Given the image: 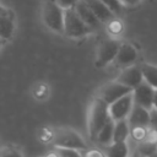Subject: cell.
I'll return each mask as SVG.
<instances>
[{"label": "cell", "mask_w": 157, "mask_h": 157, "mask_svg": "<svg viewBox=\"0 0 157 157\" xmlns=\"http://www.w3.org/2000/svg\"><path fill=\"white\" fill-rule=\"evenodd\" d=\"M110 119L112 118L109 114V104H107L99 97L94 98L90 105L88 118H87V130H88L90 139L94 141L101 129Z\"/></svg>", "instance_id": "1"}, {"label": "cell", "mask_w": 157, "mask_h": 157, "mask_svg": "<svg viewBox=\"0 0 157 157\" xmlns=\"http://www.w3.org/2000/svg\"><path fill=\"white\" fill-rule=\"evenodd\" d=\"M93 29L87 26L77 15L74 7L65 9L64 11V34L69 38H81L90 34Z\"/></svg>", "instance_id": "2"}, {"label": "cell", "mask_w": 157, "mask_h": 157, "mask_svg": "<svg viewBox=\"0 0 157 157\" xmlns=\"http://www.w3.org/2000/svg\"><path fill=\"white\" fill-rule=\"evenodd\" d=\"M64 11L65 9H63L55 0L47 1L42 10V18L44 25L49 29L56 33H63L64 32Z\"/></svg>", "instance_id": "3"}, {"label": "cell", "mask_w": 157, "mask_h": 157, "mask_svg": "<svg viewBox=\"0 0 157 157\" xmlns=\"http://www.w3.org/2000/svg\"><path fill=\"white\" fill-rule=\"evenodd\" d=\"M53 145L55 147H67V148H76L83 151L87 148V144L83 137L72 129L63 128L55 131L53 140Z\"/></svg>", "instance_id": "4"}, {"label": "cell", "mask_w": 157, "mask_h": 157, "mask_svg": "<svg viewBox=\"0 0 157 157\" xmlns=\"http://www.w3.org/2000/svg\"><path fill=\"white\" fill-rule=\"evenodd\" d=\"M119 47H120V42L117 40L115 38H108V39L102 40L97 48L96 66L104 67L108 64L113 63L118 54Z\"/></svg>", "instance_id": "5"}, {"label": "cell", "mask_w": 157, "mask_h": 157, "mask_svg": "<svg viewBox=\"0 0 157 157\" xmlns=\"http://www.w3.org/2000/svg\"><path fill=\"white\" fill-rule=\"evenodd\" d=\"M130 92H132V90L130 87L123 85L118 80H114V81H110V82L105 83L101 88L98 97L102 98L107 104H112L113 102H115L117 99L121 98L123 96H125Z\"/></svg>", "instance_id": "6"}, {"label": "cell", "mask_w": 157, "mask_h": 157, "mask_svg": "<svg viewBox=\"0 0 157 157\" xmlns=\"http://www.w3.org/2000/svg\"><path fill=\"white\" fill-rule=\"evenodd\" d=\"M134 97H132V92L123 96L121 98L117 99L115 102H113L112 104H109V114L110 118L117 121V120H121V119H128L132 107H134Z\"/></svg>", "instance_id": "7"}, {"label": "cell", "mask_w": 157, "mask_h": 157, "mask_svg": "<svg viewBox=\"0 0 157 157\" xmlns=\"http://www.w3.org/2000/svg\"><path fill=\"white\" fill-rule=\"evenodd\" d=\"M155 94L156 90L146 81H142L137 87L132 90L134 103L146 109H152L155 107Z\"/></svg>", "instance_id": "8"}, {"label": "cell", "mask_w": 157, "mask_h": 157, "mask_svg": "<svg viewBox=\"0 0 157 157\" xmlns=\"http://www.w3.org/2000/svg\"><path fill=\"white\" fill-rule=\"evenodd\" d=\"M137 56H139L137 49L131 43L120 42V47H119V50H118L114 63L117 66L124 69L126 66L134 65L135 61L137 60Z\"/></svg>", "instance_id": "9"}, {"label": "cell", "mask_w": 157, "mask_h": 157, "mask_svg": "<svg viewBox=\"0 0 157 157\" xmlns=\"http://www.w3.org/2000/svg\"><path fill=\"white\" fill-rule=\"evenodd\" d=\"M117 80L119 82H121L123 85L134 90L135 87H137L144 81V75H142L140 65L134 64V65H130V66L121 69V72L118 75Z\"/></svg>", "instance_id": "10"}, {"label": "cell", "mask_w": 157, "mask_h": 157, "mask_svg": "<svg viewBox=\"0 0 157 157\" xmlns=\"http://www.w3.org/2000/svg\"><path fill=\"white\" fill-rule=\"evenodd\" d=\"M74 9H75V11L77 12V15L82 18V21H83L87 26H90L92 29H97V28H99V26L102 25V22L99 21V18L94 15V12L88 7V5H87L83 0H78V1L75 4Z\"/></svg>", "instance_id": "11"}, {"label": "cell", "mask_w": 157, "mask_h": 157, "mask_svg": "<svg viewBox=\"0 0 157 157\" xmlns=\"http://www.w3.org/2000/svg\"><path fill=\"white\" fill-rule=\"evenodd\" d=\"M150 110L151 109H146L141 105L134 104L129 117H128V121L130 124V126H148L150 125Z\"/></svg>", "instance_id": "12"}, {"label": "cell", "mask_w": 157, "mask_h": 157, "mask_svg": "<svg viewBox=\"0 0 157 157\" xmlns=\"http://www.w3.org/2000/svg\"><path fill=\"white\" fill-rule=\"evenodd\" d=\"M87 5H88V7L94 12V15L99 18V21L102 22V23H105V22H108L112 17H114V12L103 2V1H101V0H83Z\"/></svg>", "instance_id": "13"}, {"label": "cell", "mask_w": 157, "mask_h": 157, "mask_svg": "<svg viewBox=\"0 0 157 157\" xmlns=\"http://www.w3.org/2000/svg\"><path fill=\"white\" fill-rule=\"evenodd\" d=\"M129 137H130V124H129L128 119L117 120L114 123L113 141L123 142V141H128Z\"/></svg>", "instance_id": "14"}, {"label": "cell", "mask_w": 157, "mask_h": 157, "mask_svg": "<svg viewBox=\"0 0 157 157\" xmlns=\"http://www.w3.org/2000/svg\"><path fill=\"white\" fill-rule=\"evenodd\" d=\"M107 157H130V147L128 141L115 142L113 141L105 148Z\"/></svg>", "instance_id": "15"}, {"label": "cell", "mask_w": 157, "mask_h": 157, "mask_svg": "<svg viewBox=\"0 0 157 157\" xmlns=\"http://www.w3.org/2000/svg\"><path fill=\"white\" fill-rule=\"evenodd\" d=\"M114 120L110 119L98 132L97 137H96V142H98L99 145L103 146H108L109 144L113 142V134H114Z\"/></svg>", "instance_id": "16"}, {"label": "cell", "mask_w": 157, "mask_h": 157, "mask_svg": "<svg viewBox=\"0 0 157 157\" xmlns=\"http://www.w3.org/2000/svg\"><path fill=\"white\" fill-rule=\"evenodd\" d=\"M15 31V23L11 15L0 16V38L7 40L12 37Z\"/></svg>", "instance_id": "17"}, {"label": "cell", "mask_w": 157, "mask_h": 157, "mask_svg": "<svg viewBox=\"0 0 157 157\" xmlns=\"http://www.w3.org/2000/svg\"><path fill=\"white\" fill-rule=\"evenodd\" d=\"M140 67L144 75V81H146L155 90H157V66L148 63H142Z\"/></svg>", "instance_id": "18"}, {"label": "cell", "mask_w": 157, "mask_h": 157, "mask_svg": "<svg viewBox=\"0 0 157 157\" xmlns=\"http://www.w3.org/2000/svg\"><path fill=\"white\" fill-rule=\"evenodd\" d=\"M148 132V126H130V137L129 140H131L135 145L140 144L141 141H144L147 136ZM128 140V141H129Z\"/></svg>", "instance_id": "19"}, {"label": "cell", "mask_w": 157, "mask_h": 157, "mask_svg": "<svg viewBox=\"0 0 157 157\" xmlns=\"http://www.w3.org/2000/svg\"><path fill=\"white\" fill-rule=\"evenodd\" d=\"M107 23V32L112 36V38H115L118 36H120L124 31V23L115 17H112Z\"/></svg>", "instance_id": "20"}, {"label": "cell", "mask_w": 157, "mask_h": 157, "mask_svg": "<svg viewBox=\"0 0 157 157\" xmlns=\"http://www.w3.org/2000/svg\"><path fill=\"white\" fill-rule=\"evenodd\" d=\"M56 152L59 157H82L80 150L76 148H67V147H56Z\"/></svg>", "instance_id": "21"}, {"label": "cell", "mask_w": 157, "mask_h": 157, "mask_svg": "<svg viewBox=\"0 0 157 157\" xmlns=\"http://www.w3.org/2000/svg\"><path fill=\"white\" fill-rule=\"evenodd\" d=\"M0 157H22V155L13 147H1Z\"/></svg>", "instance_id": "22"}, {"label": "cell", "mask_w": 157, "mask_h": 157, "mask_svg": "<svg viewBox=\"0 0 157 157\" xmlns=\"http://www.w3.org/2000/svg\"><path fill=\"white\" fill-rule=\"evenodd\" d=\"M82 157H107V155L99 148H86L83 150Z\"/></svg>", "instance_id": "23"}, {"label": "cell", "mask_w": 157, "mask_h": 157, "mask_svg": "<svg viewBox=\"0 0 157 157\" xmlns=\"http://www.w3.org/2000/svg\"><path fill=\"white\" fill-rule=\"evenodd\" d=\"M101 1H103L114 13H119L120 10H121V7H123L120 0H101Z\"/></svg>", "instance_id": "24"}, {"label": "cell", "mask_w": 157, "mask_h": 157, "mask_svg": "<svg viewBox=\"0 0 157 157\" xmlns=\"http://www.w3.org/2000/svg\"><path fill=\"white\" fill-rule=\"evenodd\" d=\"M150 128L157 130V108L153 107L151 110H150Z\"/></svg>", "instance_id": "25"}, {"label": "cell", "mask_w": 157, "mask_h": 157, "mask_svg": "<svg viewBox=\"0 0 157 157\" xmlns=\"http://www.w3.org/2000/svg\"><path fill=\"white\" fill-rule=\"evenodd\" d=\"M63 9H70V7H74L75 4L78 1V0H55Z\"/></svg>", "instance_id": "26"}, {"label": "cell", "mask_w": 157, "mask_h": 157, "mask_svg": "<svg viewBox=\"0 0 157 157\" xmlns=\"http://www.w3.org/2000/svg\"><path fill=\"white\" fill-rule=\"evenodd\" d=\"M141 0H120L121 5L123 6H128V7H132V6H136L140 4Z\"/></svg>", "instance_id": "27"}, {"label": "cell", "mask_w": 157, "mask_h": 157, "mask_svg": "<svg viewBox=\"0 0 157 157\" xmlns=\"http://www.w3.org/2000/svg\"><path fill=\"white\" fill-rule=\"evenodd\" d=\"M4 15H11V11L7 7H5L4 5L0 4V16H4Z\"/></svg>", "instance_id": "28"}, {"label": "cell", "mask_w": 157, "mask_h": 157, "mask_svg": "<svg viewBox=\"0 0 157 157\" xmlns=\"http://www.w3.org/2000/svg\"><path fill=\"white\" fill-rule=\"evenodd\" d=\"M45 157H59V155H58V152H55V153H49V155L45 156Z\"/></svg>", "instance_id": "29"}, {"label": "cell", "mask_w": 157, "mask_h": 157, "mask_svg": "<svg viewBox=\"0 0 157 157\" xmlns=\"http://www.w3.org/2000/svg\"><path fill=\"white\" fill-rule=\"evenodd\" d=\"M155 107H157V90H156V94H155Z\"/></svg>", "instance_id": "30"}, {"label": "cell", "mask_w": 157, "mask_h": 157, "mask_svg": "<svg viewBox=\"0 0 157 157\" xmlns=\"http://www.w3.org/2000/svg\"><path fill=\"white\" fill-rule=\"evenodd\" d=\"M4 43H5V40H4V39H1V38H0V49H1V48H2V45H4Z\"/></svg>", "instance_id": "31"}, {"label": "cell", "mask_w": 157, "mask_h": 157, "mask_svg": "<svg viewBox=\"0 0 157 157\" xmlns=\"http://www.w3.org/2000/svg\"><path fill=\"white\" fill-rule=\"evenodd\" d=\"M130 157H140V156H136V155H130Z\"/></svg>", "instance_id": "32"}, {"label": "cell", "mask_w": 157, "mask_h": 157, "mask_svg": "<svg viewBox=\"0 0 157 157\" xmlns=\"http://www.w3.org/2000/svg\"><path fill=\"white\" fill-rule=\"evenodd\" d=\"M152 157H157V151H156V153H155V155H153Z\"/></svg>", "instance_id": "33"}, {"label": "cell", "mask_w": 157, "mask_h": 157, "mask_svg": "<svg viewBox=\"0 0 157 157\" xmlns=\"http://www.w3.org/2000/svg\"><path fill=\"white\" fill-rule=\"evenodd\" d=\"M0 148H1V144H0Z\"/></svg>", "instance_id": "34"}, {"label": "cell", "mask_w": 157, "mask_h": 157, "mask_svg": "<svg viewBox=\"0 0 157 157\" xmlns=\"http://www.w3.org/2000/svg\"><path fill=\"white\" fill-rule=\"evenodd\" d=\"M156 108H157V107H156Z\"/></svg>", "instance_id": "35"}]
</instances>
